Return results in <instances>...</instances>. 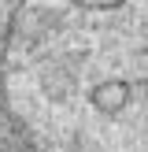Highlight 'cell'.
<instances>
[{
    "mask_svg": "<svg viewBox=\"0 0 148 152\" xmlns=\"http://www.w3.org/2000/svg\"><path fill=\"white\" fill-rule=\"evenodd\" d=\"M19 52L22 111L56 152H148V0H44Z\"/></svg>",
    "mask_w": 148,
    "mask_h": 152,
    "instance_id": "cell-1",
    "label": "cell"
}]
</instances>
